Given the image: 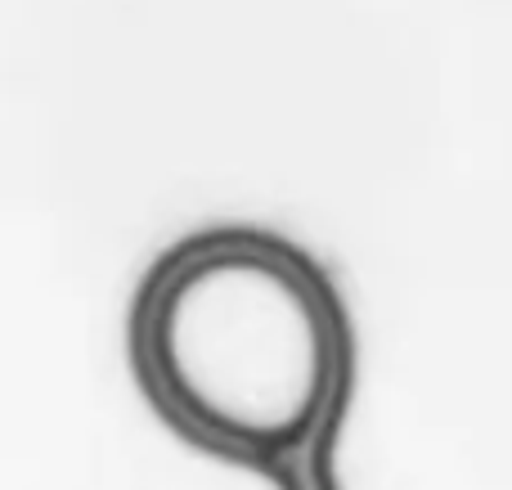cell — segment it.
Here are the masks:
<instances>
[{"label":"cell","instance_id":"6da1fadb","mask_svg":"<svg viewBox=\"0 0 512 490\" xmlns=\"http://www.w3.org/2000/svg\"><path fill=\"white\" fill-rule=\"evenodd\" d=\"M126 369L194 450L292 473L342 419L355 329L333 275L261 225H207L149 261L126 306Z\"/></svg>","mask_w":512,"mask_h":490}]
</instances>
